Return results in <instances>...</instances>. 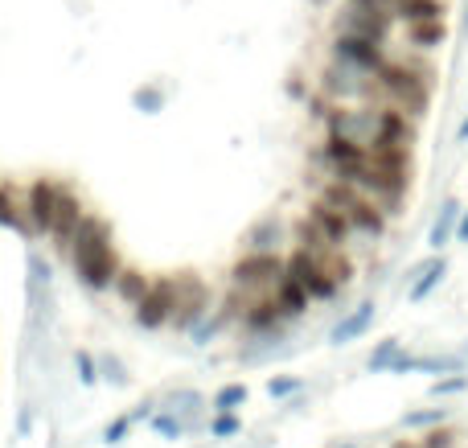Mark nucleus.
Returning <instances> with one entry per match:
<instances>
[{
    "mask_svg": "<svg viewBox=\"0 0 468 448\" xmlns=\"http://www.w3.org/2000/svg\"><path fill=\"white\" fill-rule=\"evenodd\" d=\"M66 260L74 268V280H79L87 293H107L115 284L123 268V255L115 247V230L103 214H82L79 230L70 235V247H66Z\"/></svg>",
    "mask_w": 468,
    "mask_h": 448,
    "instance_id": "obj_1",
    "label": "nucleus"
},
{
    "mask_svg": "<svg viewBox=\"0 0 468 448\" xmlns=\"http://www.w3.org/2000/svg\"><path fill=\"white\" fill-rule=\"evenodd\" d=\"M374 79H378L382 103L407 112L411 120H423V115H428V107H431V79H436V70H431L423 58H415V54H390Z\"/></svg>",
    "mask_w": 468,
    "mask_h": 448,
    "instance_id": "obj_2",
    "label": "nucleus"
},
{
    "mask_svg": "<svg viewBox=\"0 0 468 448\" xmlns=\"http://www.w3.org/2000/svg\"><path fill=\"white\" fill-rule=\"evenodd\" d=\"M316 91L329 103H382L374 70H362V66L346 62V58H329V66L316 79Z\"/></svg>",
    "mask_w": 468,
    "mask_h": 448,
    "instance_id": "obj_3",
    "label": "nucleus"
},
{
    "mask_svg": "<svg viewBox=\"0 0 468 448\" xmlns=\"http://www.w3.org/2000/svg\"><path fill=\"white\" fill-rule=\"evenodd\" d=\"M283 276V255L280 251H242L230 263V288L247 296H263L280 284Z\"/></svg>",
    "mask_w": 468,
    "mask_h": 448,
    "instance_id": "obj_4",
    "label": "nucleus"
},
{
    "mask_svg": "<svg viewBox=\"0 0 468 448\" xmlns=\"http://www.w3.org/2000/svg\"><path fill=\"white\" fill-rule=\"evenodd\" d=\"M390 29H395L390 0H341L337 33H362L374 41H390Z\"/></svg>",
    "mask_w": 468,
    "mask_h": 448,
    "instance_id": "obj_5",
    "label": "nucleus"
},
{
    "mask_svg": "<svg viewBox=\"0 0 468 448\" xmlns=\"http://www.w3.org/2000/svg\"><path fill=\"white\" fill-rule=\"evenodd\" d=\"M173 280H177V301H173L169 325L177 329V334H189V329L214 309V296H210V284H206L197 272H173Z\"/></svg>",
    "mask_w": 468,
    "mask_h": 448,
    "instance_id": "obj_6",
    "label": "nucleus"
},
{
    "mask_svg": "<svg viewBox=\"0 0 468 448\" xmlns=\"http://www.w3.org/2000/svg\"><path fill=\"white\" fill-rule=\"evenodd\" d=\"M58 189L62 181L58 177H33L21 194V214L25 227H29V239H46L49 222H54V206H58Z\"/></svg>",
    "mask_w": 468,
    "mask_h": 448,
    "instance_id": "obj_7",
    "label": "nucleus"
},
{
    "mask_svg": "<svg viewBox=\"0 0 468 448\" xmlns=\"http://www.w3.org/2000/svg\"><path fill=\"white\" fill-rule=\"evenodd\" d=\"M283 276L296 280V284L308 293V301H333V296L341 293V284L329 280V272L321 268V260H316L313 251H304V247H296L292 255H283Z\"/></svg>",
    "mask_w": 468,
    "mask_h": 448,
    "instance_id": "obj_8",
    "label": "nucleus"
},
{
    "mask_svg": "<svg viewBox=\"0 0 468 448\" xmlns=\"http://www.w3.org/2000/svg\"><path fill=\"white\" fill-rule=\"evenodd\" d=\"M173 301H177V280L173 276H156L153 284H148V293L140 296V304L132 309V317H136L140 329H165L173 317Z\"/></svg>",
    "mask_w": 468,
    "mask_h": 448,
    "instance_id": "obj_9",
    "label": "nucleus"
},
{
    "mask_svg": "<svg viewBox=\"0 0 468 448\" xmlns=\"http://www.w3.org/2000/svg\"><path fill=\"white\" fill-rule=\"evenodd\" d=\"M82 214H87L82 194L70 186V181H62V189H58V206H54V222H49V235H46L58 251H66V247H70V235L79 230Z\"/></svg>",
    "mask_w": 468,
    "mask_h": 448,
    "instance_id": "obj_10",
    "label": "nucleus"
},
{
    "mask_svg": "<svg viewBox=\"0 0 468 448\" xmlns=\"http://www.w3.org/2000/svg\"><path fill=\"white\" fill-rule=\"evenodd\" d=\"M333 58H346V62L378 74L390 54H387V41L362 37V33H333Z\"/></svg>",
    "mask_w": 468,
    "mask_h": 448,
    "instance_id": "obj_11",
    "label": "nucleus"
},
{
    "mask_svg": "<svg viewBox=\"0 0 468 448\" xmlns=\"http://www.w3.org/2000/svg\"><path fill=\"white\" fill-rule=\"evenodd\" d=\"M156 408L165 411H177L181 420H186L189 432H202L210 420H206V411H210V403H206L202 391H194V387H177V391H169L165 400H156Z\"/></svg>",
    "mask_w": 468,
    "mask_h": 448,
    "instance_id": "obj_12",
    "label": "nucleus"
},
{
    "mask_svg": "<svg viewBox=\"0 0 468 448\" xmlns=\"http://www.w3.org/2000/svg\"><path fill=\"white\" fill-rule=\"evenodd\" d=\"M374 317H378V304H374V301L354 304V309L341 313L337 325L329 329V346H349V342H357V337H362L366 329L374 325Z\"/></svg>",
    "mask_w": 468,
    "mask_h": 448,
    "instance_id": "obj_13",
    "label": "nucleus"
},
{
    "mask_svg": "<svg viewBox=\"0 0 468 448\" xmlns=\"http://www.w3.org/2000/svg\"><path fill=\"white\" fill-rule=\"evenodd\" d=\"M239 321H242V329H247V334H275V329H283L280 304H275V296H271V293L250 296Z\"/></svg>",
    "mask_w": 468,
    "mask_h": 448,
    "instance_id": "obj_14",
    "label": "nucleus"
},
{
    "mask_svg": "<svg viewBox=\"0 0 468 448\" xmlns=\"http://www.w3.org/2000/svg\"><path fill=\"white\" fill-rule=\"evenodd\" d=\"M444 276H448V260H444V255H440V251L431 255V260L415 263V268H411V276H407V280H411V293H407V296H411V304L428 301V296L436 293L440 284H444Z\"/></svg>",
    "mask_w": 468,
    "mask_h": 448,
    "instance_id": "obj_15",
    "label": "nucleus"
},
{
    "mask_svg": "<svg viewBox=\"0 0 468 448\" xmlns=\"http://www.w3.org/2000/svg\"><path fill=\"white\" fill-rule=\"evenodd\" d=\"M308 219H313V227L321 230L324 239H329V243H346L349 235H354V227H349V219L346 214L337 210V206H329V202H321V197H316L313 206H308Z\"/></svg>",
    "mask_w": 468,
    "mask_h": 448,
    "instance_id": "obj_16",
    "label": "nucleus"
},
{
    "mask_svg": "<svg viewBox=\"0 0 468 448\" xmlns=\"http://www.w3.org/2000/svg\"><path fill=\"white\" fill-rule=\"evenodd\" d=\"M407 41L415 54H431L448 41V21L444 16H428V21H407Z\"/></svg>",
    "mask_w": 468,
    "mask_h": 448,
    "instance_id": "obj_17",
    "label": "nucleus"
},
{
    "mask_svg": "<svg viewBox=\"0 0 468 448\" xmlns=\"http://www.w3.org/2000/svg\"><path fill=\"white\" fill-rule=\"evenodd\" d=\"M461 197H444V206H440V214H436V222H431V230H428V247L431 251H444L448 243L456 239V222H461Z\"/></svg>",
    "mask_w": 468,
    "mask_h": 448,
    "instance_id": "obj_18",
    "label": "nucleus"
},
{
    "mask_svg": "<svg viewBox=\"0 0 468 448\" xmlns=\"http://www.w3.org/2000/svg\"><path fill=\"white\" fill-rule=\"evenodd\" d=\"M148 284H153V276H148V272H140V268H132V263H123L120 276H115V284H112V293L120 296V304L136 309L140 296L148 293Z\"/></svg>",
    "mask_w": 468,
    "mask_h": 448,
    "instance_id": "obj_19",
    "label": "nucleus"
},
{
    "mask_svg": "<svg viewBox=\"0 0 468 448\" xmlns=\"http://www.w3.org/2000/svg\"><path fill=\"white\" fill-rule=\"evenodd\" d=\"M271 296H275V304H280V317L283 321H296V317H304L308 313V293L296 284V280H288V276H280V284L271 288Z\"/></svg>",
    "mask_w": 468,
    "mask_h": 448,
    "instance_id": "obj_20",
    "label": "nucleus"
},
{
    "mask_svg": "<svg viewBox=\"0 0 468 448\" xmlns=\"http://www.w3.org/2000/svg\"><path fill=\"white\" fill-rule=\"evenodd\" d=\"M280 239H283V222L275 214H267L247 230V251H280Z\"/></svg>",
    "mask_w": 468,
    "mask_h": 448,
    "instance_id": "obj_21",
    "label": "nucleus"
},
{
    "mask_svg": "<svg viewBox=\"0 0 468 448\" xmlns=\"http://www.w3.org/2000/svg\"><path fill=\"white\" fill-rule=\"evenodd\" d=\"M390 13L395 21H428V16H444L448 5L444 0H390Z\"/></svg>",
    "mask_w": 468,
    "mask_h": 448,
    "instance_id": "obj_22",
    "label": "nucleus"
},
{
    "mask_svg": "<svg viewBox=\"0 0 468 448\" xmlns=\"http://www.w3.org/2000/svg\"><path fill=\"white\" fill-rule=\"evenodd\" d=\"M148 428H153L161 441H186V436H189L186 420H181L177 411H165V408H156L153 416H148Z\"/></svg>",
    "mask_w": 468,
    "mask_h": 448,
    "instance_id": "obj_23",
    "label": "nucleus"
},
{
    "mask_svg": "<svg viewBox=\"0 0 468 448\" xmlns=\"http://www.w3.org/2000/svg\"><path fill=\"white\" fill-rule=\"evenodd\" d=\"M316 260H321V268L329 272V280H337L341 288H346L349 280H354V260H349V255L341 251V247H324V251L316 255Z\"/></svg>",
    "mask_w": 468,
    "mask_h": 448,
    "instance_id": "obj_24",
    "label": "nucleus"
},
{
    "mask_svg": "<svg viewBox=\"0 0 468 448\" xmlns=\"http://www.w3.org/2000/svg\"><path fill=\"white\" fill-rule=\"evenodd\" d=\"M247 400H250V387L247 383H227V387H218V391H214L210 411H239Z\"/></svg>",
    "mask_w": 468,
    "mask_h": 448,
    "instance_id": "obj_25",
    "label": "nucleus"
},
{
    "mask_svg": "<svg viewBox=\"0 0 468 448\" xmlns=\"http://www.w3.org/2000/svg\"><path fill=\"white\" fill-rule=\"evenodd\" d=\"M95 367H99V383H112V387H128V367H123L120 354H95Z\"/></svg>",
    "mask_w": 468,
    "mask_h": 448,
    "instance_id": "obj_26",
    "label": "nucleus"
},
{
    "mask_svg": "<svg viewBox=\"0 0 468 448\" xmlns=\"http://www.w3.org/2000/svg\"><path fill=\"white\" fill-rule=\"evenodd\" d=\"M448 416H452V408H420V411H403V420H399V424H403L407 432H415V428L448 424Z\"/></svg>",
    "mask_w": 468,
    "mask_h": 448,
    "instance_id": "obj_27",
    "label": "nucleus"
},
{
    "mask_svg": "<svg viewBox=\"0 0 468 448\" xmlns=\"http://www.w3.org/2000/svg\"><path fill=\"white\" fill-rule=\"evenodd\" d=\"M403 350V337H382L378 346H374V354L366 358V370L370 375H387V367H390V358Z\"/></svg>",
    "mask_w": 468,
    "mask_h": 448,
    "instance_id": "obj_28",
    "label": "nucleus"
},
{
    "mask_svg": "<svg viewBox=\"0 0 468 448\" xmlns=\"http://www.w3.org/2000/svg\"><path fill=\"white\" fill-rule=\"evenodd\" d=\"M25 284H54V263L41 251L25 255Z\"/></svg>",
    "mask_w": 468,
    "mask_h": 448,
    "instance_id": "obj_29",
    "label": "nucleus"
},
{
    "mask_svg": "<svg viewBox=\"0 0 468 448\" xmlns=\"http://www.w3.org/2000/svg\"><path fill=\"white\" fill-rule=\"evenodd\" d=\"M206 432H210L214 441H230V436H239V432H242L239 411H214L210 424H206Z\"/></svg>",
    "mask_w": 468,
    "mask_h": 448,
    "instance_id": "obj_30",
    "label": "nucleus"
},
{
    "mask_svg": "<svg viewBox=\"0 0 468 448\" xmlns=\"http://www.w3.org/2000/svg\"><path fill=\"white\" fill-rule=\"evenodd\" d=\"M468 391V375L464 370H456V375H440L436 383L428 387L431 400H448V395H464Z\"/></svg>",
    "mask_w": 468,
    "mask_h": 448,
    "instance_id": "obj_31",
    "label": "nucleus"
},
{
    "mask_svg": "<svg viewBox=\"0 0 468 448\" xmlns=\"http://www.w3.org/2000/svg\"><path fill=\"white\" fill-rule=\"evenodd\" d=\"M304 391V379L300 375H271L267 379V395L271 400H288V395H300Z\"/></svg>",
    "mask_w": 468,
    "mask_h": 448,
    "instance_id": "obj_32",
    "label": "nucleus"
},
{
    "mask_svg": "<svg viewBox=\"0 0 468 448\" xmlns=\"http://www.w3.org/2000/svg\"><path fill=\"white\" fill-rule=\"evenodd\" d=\"M132 103H136V112H144V115H156L165 107V91L156 87V82H148V87H140L136 95H132Z\"/></svg>",
    "mask_w": 468,
    "mask_h": 448,
    "instance_id": "obj_33",
    "label": "nucleus"
},
{
    "mask_svg": "<svg viewBox=\"0 0 468 448\" xmlns=\"http://www.w3.org/2000/svg\"><path fill=\"white\" fill-rule=\"evenodd\" d=\"M132 428H136V420H132L128 411H123V416H115L112 424L103 428V444H123L132 436Z\"/></svg>",
    "mask_w": 468,
    "mask_h": 448,
    "instance_id": "obj_34",
    "label": "nucleus"
},
{
    "mask_svg": "<svg viewBox=\"0 0 468 448\" xmlns=\"http://www.w3.org/2000/svg\"><path fill=\"white\" fill-rule=\"evenodd\" d=\"M420 448H456V432L448 424H436V428H428V436L423 441H415Z\"/></svg>",
    "mask_w": 468,
    "mask_h": 448,
    "instance_id": "obj_35",
    "label": "nucleus"
},
{
    "mask_svg": "<svg viewBox=\"0 0 468 448\" xmlns=\"http://www.w3.org/2000/svg\"><path fill=\"white\" fill-rule=\"evenodd\" d=\"M74 370H79V383L82 387H95L99 383V367H95V358H90L87 350L74 354Z\"/></svg>",
    "mask_w": 468,
    "mask_h": 448,
    "instance_id": "obj_36",
    "label": "nucleus"
},
{
    "mask_svg": "<svg viewBox=\"0 0 468 448\" xmlns=\"http://www.w3.org/2000/svg\"><path fill=\"white\" fill-rule=\"evenodd\" d=\"M33 416H37V411H33V403H25L21 408V416H16V436H25L33 428Z\"/></svg>",
    "mask_w": 468,
    "mask_h": 448,
    "instance_id": "obj_37",
    "label": "nucleus"
},
{
    "mask_svg": "<svg viewBox=\"0 0 468 448\" xmlns=\"http://www.w3.org/2000/svg\"><path fill=\"white\" fill-rule=\"evenodd\" d=\"M153 411H156V400H144V403H140V408H136V411H128V416H132V420H136V424H144V420H148V416H153Z\"/></svg>",
    "mask_w": 468,
    "mask_h": 448,
    "instance_id": "obj_38",
    "label": "nucleus"
},
{
    "mask_svg": "<svg viewBox=\"0 0 468 448\" xmlns=\"http://www.w3.org/2000/svg\"><path fill=\"white\" fill-rule=\"evenodd\" d=\"M456 239H461V243H468V206L461 210V222H456Z\"/></svg>",
    "mask_w": 468,
    "mask_h": 448,
    "instance_id": "obj_39",
    "label": "nucleus"
},
{
    "mask_svg": "<svg viewBox=\"0 0 468 448\" xmlns=\"http://www.w3.org/2000/svg\"><path fill=\"white\" fill-rule=\"evenodd\" d=\"M456 140H461V144H468V115L461 120V128H456Z\"/></svg>",
    "mask_w": 468,
    "mask_h": 448,
    "instance_id": "obj_40",
    "label": "nucleus"
},
{
    "mask_svg": "<svg viewBox=\"0 0 468 448\" xmlns=\"http://www.w3.org/2000/svg\"><path fill=\"white\" fill-rule=\"evenodd\" d=\"M387 448H420L415 441H395V444H387Z\"/></svg>",
    "mask_w": 468,
    "mask_h": 448,
    "instance_id": "obj_41",
    "label": "nucleus"
},
{
    "mask_svg": "<svg viewBox=\"0 0 468 448\" xmlns=\"http://www.w3.org/2000/svg\"><path fill=\"white\" fill-rule=\"evenodd\" d=\"M329 448H357V441H346V444H329Z\"/></svg>",
    "mask_w": 468,
    "mask_h": 448,
    "instance_id": "obj_42",
    "label": "nucleus"
},
{
    "mask_svg": "<svg viewBox=\"0 0 468 448\" xmlns=\"http://www.w3.org/2000/svg\"><path fill=\"white\" fill-rule=\"evenodd\" d=\"M464 29H468V5H464Z\"/></svg>",
    "mask_w": 468,
    "mask_h": 448,
    "instance_id": "obj_43",
    "label": "nucleus"
},
{
    "mask_svg": "<svg viewBox=\"0 0 468 448\" xmlns=\"http://www.w3.org/2000/svg\"><path fill=\"white\" fill-rule=\"evenodd\" d=\"M464 358H468V346H464Z\"/></svg>",
    "mask_w": 468,
    "mask_h": 448,
    "instance_id": "obj_44",
    "label": "nucleus"
}]
</instances>
